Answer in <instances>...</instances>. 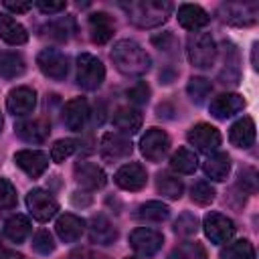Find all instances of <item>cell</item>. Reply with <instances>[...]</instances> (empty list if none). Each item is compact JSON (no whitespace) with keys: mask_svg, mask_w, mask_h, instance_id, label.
Segmentation results:
<instances>
[{"mask_svg":"<svg viewBox=\"0 0 259 259\" xmlns=\"http://www.w3.org/2000/svg\"><path fill=\"white\" fill-rule=\"evenodd\" d=\"M87 117H89V105L83 97H75L71 101L65 103V109H63V121L69 130L73 132H81L87 123Z\"/></svg>","mask_w":259,"mask_h":259,"instance_id":"cell-18","label":"cell"},{"mask_svg":"<svg viewBox=\"0 0 259 259\" xmlns=\"http://www.w3.org/2000/svg\"><path fill=\"white\" fill-rule=\"evenodd\" d=\"M127 97H130L132 103L144 105V103H148V99H150V87H148L146 83H138V85H134V87L127 91Z\"/></svg>","mask_w":259,"mask_h":259,"instance_id":"cell-43","label":"cell"},{"mask_svg":"<svg viewBox=\"0 0 259 259\" xmlns=\"http://www.w3.org/2000/svg\"><path fill=\"white\" fill-rule=\"evenodd\" d=\"M14 162L30 178H38L49 168V156L40 150H20L14 154Z\"/></svg>","mask_w":259,"mask_h":259,"instance_id":"cell-13","label":"cell"},{"mask_svg":"<svg viewBox=\"0 0 259 259\" xmlns=\"http://www.w3.org/2000/svg\"><path fill=\"white\" fill-rule=\"evenodd\" d=\"M0 38L8 45H24L28 40V32L10 14L0 12Z\"/></svg>","mask_w":259,"mask_h":259,"instance_id":"cell-23","label":"cell"},{"mask_svg":"<svg viewBox=\"0 0 259 259\" xmlns=\"http://www.w3.org/2000/svg\"><path fill=\"white\" fill-rule=\"evenodd\" d=\"M214 188L208 184V182H204V180H200V182H196L194 186H192V190H190V198H192V202H196V204H200V206H206V204H210L212 200H214Z\"/></svg>","mask_w":259,"mask_h":259,"instance_id":"cell-38","label":"cell"},{"mask_svg":"<svg viewBox=\"0 0 259 259\" xmlns=\"http://www.w3.org/2000/svg\"><path fill=\"white\" fill-rule=\"evenodd\" d=\"M6 107L12 115H28L36 107V93L30 87H16L6 97Z\"/></svg>","mask_w":259,"mask_h":259,"instance_id":"cell-14","label":"cell"},{"mask_svg":"<svg viewBox=\"0 0 259 259\" xmlns=\"http://www.w3.org/2000/svg\"><path fill=\"white\" fill-rule=\"evenodd\" d=\"M186 91H188V97L192 99V103L200 105V103H204L206 97L210 95L212 85H210V81L204 79V77H192V79L188 81V85H186Z\"/></svg>","mask_w":259,"mask_h":259,"instance_id":"cell-35","label":"cell"},{"mask_svg":"<svg viewBox=\"0 0 259 259\" xmlns=\"http://www.w3.org/2000/svg\"><path fill=\"white\" fill-rule=\"evenodd\" d=\"M111 61H113V65H115V69L119 73L130 75V77H138V75L148 73L150 65H152V59L146 53V49L140 42L130 40V38L117 40L113 45Z\"/></svg>","mask_w":259,"mask_h":259,"instance_id":"cell-1","label":"cell"},{"mask_svg":"<svg viewBox=\"0 0 259 259\" xmlns=\"http://www.w3.org/2000/svg\"><path fill=\"white\" fill-rule=\"evenodd\" d=\"M221 259H255V249L247 239H239L223 249Z\"/></svg>","mask_w":259,"mask_h":259,"instance_id":"cell-34","label":"cell"},{"mask_svg":"<svg viewBox=\"0 0 259 259\" xmlns=\"http://www.w3.org/2000/svg\"><path fill=\"white\" fill-rule=\"evenodd\" d=\"M257 49H259V47H257V42H255V45H253V57H251V59H253V67H255V69H257Z\"/></svg>","mask_w":259,"mask_h":259,"instance_id":"cell-48","label":"cell"},{"mask_svg":"<svg viewBox=\"0 0 259 259\" xmlns=\"http://www.w3.org/2000/svg\"><path fill=\"white\" fill-rule=\"evenodd\" d=\"M245 107V99L239 93H223L210 101V115L217 119H227L235 113H239Z\"/></svg>","mask_w":259,"mask_h":259,"instance_id":"cell-19","label":"cell"},{"mask_svg":"<svg viewBox=\"0 0 259 259\" xmlns=\"http://www.w3.org/2000/svg\"><path fill=\"white\" fill-rule=\"evenodd\" d=\"M2 125H4V119H2V113H0V132H2Z\"/></svg>","mask_w":259,"mask_h":259,"instance_id":"cell-49","label":"cell"},{"mask_svg":"<svg viewBox=\"0 0 259 259\" xmlns=\"http://www.w3.org/2000/svg\"><path fill=\"white\" fill-rule=\"evenodd\" d=\"M111 119L121 134H136L142 127V113L136 107H117Z\"/></svg>","mask_w":259,"mask_h":259,"instance_id":"cell-26","label":"cell"},{"mask_svg":"<svg viewBox=\"0 0 259 259\" xmlns=\"http://www.w3.org/2000/svg\"><path fill=\"white\" fill-rule=\"evenodd\" d=\"M30 235V221L24 214H14L4 223V237L12 243H22Z\"/></svg>","mask_w":259,"mask_h":259,"instance_id":"cell-30","label":"cell"},{"mask_svg":"<svg viewBox=\"0 0 259 259\" xmlns=\"http://www.w3.org/2000/svg\"><path fill=\"white\" fill-rule=\"evenodd\" d=\"M140 150H142V154H144L146 160L160 162L168 154V150H170V138H168V134L164 130L150 127L144 134L142 142H140Z\"/></svg>","mask_w":259,"mask_h":259,"instance_id":"cell-6","label":"cell"},{"mask_svg":"<svg viewBox=\"0 0 259 259\" xmlns=\"http://www.w3.org/2000/svg\"><path fill=\"white\" fill-rule=\"evenodd\" d=\"M229 140L237 148H249L255 142V123L251 117H241L231 125Z\"/></svg>","mask_w":259,"mask_h":259,"instance_id":"cell-27","label":"cell"},{"mask_svg":"<svg viewBox=\"0 0 259 259\" xmlns=\"http://www.w3.org/2000/svg\"><path fill=\"white\" fill-rule=\"evenodd\" d=\"M127 259H132V257H127Z\"/></svg>","mask_w":259,"mask_h":259,"instance_id":"cell-50","label":"cell"},{"mask_svg":"<svg viewBox=\"0 0 259 259\" xmlns=\"http://www.w3.org/2000/svg\"><path fill=\"white\" fill-rule=\"evenodd\" d=\"M241 77V69H239V51L233 42H225L223 45V71L219 73L221 83H229V85H237Z\"/></svg>","mask_w":259,"mask_h":259,"instance_id":"cell-20","label":"cell"},{"mask_svg":"<svg viewBox=\"0 0 259 259\" xmlns=\"http://www.w3.org/2000/svg\"><path fill=\"white\" fill-rule=\"evenodd\" d=\"M225 20L235 26H249L257 20V4H225Z\"/></svg>","mask_w":259,"mask_h":259,"instance_id":"cell-22","label":"cell"},{"mask_svg":"<svg viewBox=\"0 0 259 259\" xmlns=\"http://www.w3.org/2000/svg\"><path fill=\"white\" fill-rule=\"evenodd\" d=\"M198 166V158L188 148H178L170 158V168L178 174H192Z\"/></svg>","mask_w":259,"mask_h":259,"instance_id":"cell-31","label":"cell"},{"mask_svg":"<svg viewBox=\"0 0 259 259\" xmlns=\"http://www.w3.org/2000/svg\"><path fill=\"white\" fill-rule=\"evenodd\" d=\"M156 190H158V194H162L168 200H178L184 192V184H182L180 178H176L172 174H158Z\"/></svg>","mask_w":259,"mask_h":259,"instance_id":"cell-33","label":"cell"},{"mask_svg":"<svg viewBox=\"0 0 259 259\" xmlns=\"http://www.w3.org/2000/svg\"><path fill=\"white\" fill-rule=\"evenodd\" d=\"M188 61L196 69H210L217 61V45L208 32H194L188 36L186 45Z\"/></svg>","mask_w":259,"mask_h":259,"instance_id":"cell-3","label":"cell"},{"mask_svg":"<svg viewBox=\"0 0 259 259\" xmlns=\"http://www.w3.org/2000/svg\"><path fill=\"white\" fill-rule=\"evenodd\" d=\"M162 243H164V237L162 233L154 231V229H146V227H140L136 231H132L130 235V245L132 249L142 255V257H152L156 255L160 249H162Z\"/></svg>","mask_w":259,"mask_h":259,"instance_id":"cell-9","label":"cell"},{"mask_svg":"<svg viewBox=\"0 0 259 259\" xmlns=\"http://www.w3.org/2000/svg\"><path fill=\"white\" fill-rule=\"evenodd\" d=\"M0 259H22V257L14 251H0Z\"/></svg>","mask_w":259,"mask_h":259,"instance_id":"cell-47","label":"cell"},{"mask_svg":"<svg viewBox=\"0 0 259 259\" xmlns=\"http://www.w3.org/2000/svg\"><path fill=\"white\" fill-rule=\"evenodd\" d=\"M170 259H206V253H204L200 243L186 241V243H180L170 253Z\"/></svg>","mask_w":259,"mask_h":259,"instance_id":"cell-36","label":"cell"},{"mask_svg":"<svg viewBox=\"0 0 259 259\" xmlns=\"http://www.w3.org/2000/svg\"><path fill=\"white\" fill-rule=\"evenodd\" d=\"M16 204V188L6 178H0V208H12Z\"/></svg>","mask_w":259,"mask_h":259,"instance_id":"cell-42","label":"cell"},{"mask_svg":"<svg viewBox=\"0 0 259 259\" xmlns=\"http://www.w3.org/2000/svg\"><path fill=\"white\" fill-rule=\"evenodd\" d=\"M16 136L26 142V144H42L49 134H51V123L45 119V117H36V119H26V121H20L16 123L14 127Z\"/></svg>","mask_w":259,"mask_h":259,"instance_id":"cell-15","label":"cell"},{"mask_svg":"<svg viewBox=\"0 0 259 259\" xmlns=\"http://www.w3.org/2000/svg\"><path fill=\"white\" fill-rule=\"evenodd\" d=\"M32 251H36L38 255H51L53 251H55V239H53V235L49 233V231H38V233H34V237H32Z\"/></svg>","mask_w":259,"mask_h":259,"instance_id":"cell-41","label":"cell"},{"mask_svg":"<svg viewBox=\"0 0 259 259\" xmlns=\"http://www.w3.org/2000/svg\"><path fill=\"white\" fill-rule=\"evenodd\" d=\"M103 79H105L103 63L89 53H81L77 57V83H79V87L85 91H95L101 87Z\"/></svg>","mask_w":259,"mask_h":259,"instance_id":"cell-4","label":"cell"},{"mask_svg":"<svg viewBox=\"0 0 259 259\" xmlns=\"http://www.w3.org/2000/svg\"><path fill=\"white\" fill-rule=\"evenodd\" d=\"M26 71V63L16 53H0V77L16 79Z\"/></svg>","mask_w":259,"mask_h":259,"instance_id":"cell-32","label":"cell"},{"mask_svg":"<svg viewBox=\"0 0 259 259\" xmlns=\"http://www.w3.org/2000/svg\"><path fill=\"white\" fill-rule=\"evenodd\" d=\"M121 8L125 10L130 22L140 28L160 26L168 20L172 12V4L162 2V0H134V2L121 4Z\"/></svg>","mask_w":259,"mask_h":259,"instance_id":"cell-2","label":"cell"},{"mask_svg":"<svg viewBox=\"0 0 259 259\" xmlns=\"http://www.w3.org/2000/svg\"><path fill=\"white\" fill-rule=\"evenodd\" d=\"M204 172H206L208 178H212L217 182L227 180V176L231 172V158H229V154L217 152V154L208 156L206 162H204Z\"/></svg>","mask_w":259,"mask_h":259,"instance_id":"cell-29","label":"cell"},{"mask_svg":"<svg viewBox=\"0 0 259 259\" xmlns=\"http://www.w3.org/2000/svg\"><path fill=\"white\" fill-rule=\"evenodd\" d=\"M75 148H77V142L71 140V138L57 140V142L53 144V148H51V160L59 164V162H63L65 158H69V156L75 152Z\"/></svg>","mask_w":259,"mask_h":259,"instance_id":"cell-40","label":"cell"},{"mask_svg":"<svg viewBox=\"0 0 259 259\" xmlns=\"http://www.w3.org/2000/svg\"><path fill=\"white\" fill-rule=\"evenodd\" d=\"M186 138H188V142L196 150H200L204 154H210V152H214L221 146V132L214 125H210V123H196V125H192L188 130Z\"/></svg>","mask_w":259,"mask_h":259,"instance_id":"cell-10","label":"cell"},{"mask_svg":"<svg viewBox=\"0 0 259 259\" xmlns=\"http://www.w3.org/2000/svg\"><path fill=\"white\" fill-rule=\"evenodd\" d=\"M134 217L142 223H162L170 217V208L160 202V200H150V202H144L136 208Z\"/></svg>","mask_w":259,"mask_h":259,"instance_id":"cell-28","label":"cell"},{"mask_svg":"<svg viewBox=\"0 0 259 259\" xmlns=\"http://www.w3.org/2000/svg\"><path fill=\"white\" fill-rule=\"evenodd\" d=\"M36 8L42 14H57V12H63L67 8V4L65 2H55V0H38Z\"/></svg>","mask_w":259,"mask_h":259,"instance_id":"cell-45","label":"cell"},{"mask_svg":"<svg viewBox=\"0 0 259 259\" xmlns=\"http://www.w3.org/2000/svg\"><path fill=\"white\" fill-rule=\"evenodd\" d=\"M26 206H28L32 219H36L38 223L51 221L59 210V204H57L55 196L51 192L42 190V188H32L26 194Z\"/></svg>","mask_w":259,"mask_h":259,"instance_id":"cell-5","label":"cell"},{"mask_svg":"<svg viewBox=\"0 0 259 259\" xmlns=\"http://www.w3.org/2000/svg\"><path fill=\"white\" fill-rule=\"evenodd\" d=\"M89 237L97 245H111L117 239V229L111 225V221L105 214H95L91 219L89 227Z\"/></svg>","mask_w":259,"mask_h":259,"instance_id":"cell-21","label":"cell"},{"mask_svg":"<svg viewBox=\"0 0 259 259\" xmlns=\"http://www.w3.org/2000/svg\"><path fill=\"white\" fill-rule=\"evenodd\" d=\"M132 142L121 136V134H113V132H107L103 134L101 138V144H99V154L103 160L107 162H117V160H123L132 154Z\"/></svg>","mask_w":259,"mask_h":259,"instance_id":"cell-11","label":"cell"},{"mask_svg":"<svg viewBox=\"0 0 259 259\" xmlns=\"http://www.w3.org/2000/svg\"><path fill=\"white\" fill-rule=\"evenodd\" d=\"M87 28H89V36L95 45H105L115 32V22L105 12H93L87 20Z\"/></svg>","mask_w":259,"mask_h":259,"instance_id":"cell-17","label":"cell"},{"mask_svg":"<svg viewBox=\"0 0 259 259\" xmlns=\"http://www.w3.org/2000/svg\"><path fill=\"white\" fill-rule=\"evenodd\" d=\"M4 8H8L10 12H16V14H22V12H28L32 8L30 2H12V0H6L4 2Z\"/></svg>","mask_w":259,"mask_h":259,"instance_id":"cell-46","label":"cell"},{"mask_svg":"<svg viewBox=\"0 0 259 259\" xmlns=\"http://www.w3.org/2000/svg\"><path fill=\"white\" fill-rule=\"evenodd\" d=\"M202 229H204V235L217 245L229 243L235 235V223L229 217L221 214V212H208L204 217Z\"/></svg>","mask_w":259,"mask_h":259,"instance_id":"cell-8","label":"cell"},{"mask_svg":"<svg viewBox=\"0 0 259 259\" xmlns=\"http://www.w3.org/2000/svg\"><path fill=\"white\" fill-rule=\"evenodd\" d=\"M113 180H115V184H117L119 188L136 192V190H142V188L146 186V182H148V172H146V168H144L142 164L130 162V164H123V166L115 172Z\"/></svg>","mask_w":259,"mask_h":259,"instance_id":"cell-12","label":"cell"},{"mask_svg":"<svg viewBox=\"0 0 259 259\" xmlns=\"http://www.w3.org/2000/svg\"><path fill=\"white\" fill-rule=\"evenodd\" d=\"M73 174H75L77 184L87 190H97L107 182L105 172L93 162H77L73 166Z\"/></svg>","mask_w":259,"mask_h":259,"instance_id":"cell-16","label":"cell"},{"mask_svg":"<svg viewBox=\"0 0 259 259\" xmlns=\"http://www.w3.org/2000/svg\"><path fill=\"white\" fill-rule=\"evenodd\" d=\"M55 229H57V235H59L61 241H65V243H75V241L83 235L85 223H83V219H79V217H75V214H63V217L57 219Z\"/></svg>","mask_w":259,"mask_h":259,"instance_id":"cell-25","label":"cell"},{"mask_svg":"<svg viewBox=\"0 0 259 259\" xmlns=\"http://www.w3.org/2000/svg\"><path fill=\"white\" fill-rule=\"evenodd\" d=\"M36 65L42 75L57 79V81L65 79L69 73V59L57 49H42L36 57Z\"/></svg>","mask_w":259,"mask_h":259,"instance_id":"cell-7","label":"cell"},{"mask_svg":"<svg viewBox=\"0 0 259 259\" xmlns=\"http://www.w3.org/2000/svg\"><path fill=\"white\" fill-rule=\"evenodd\" d=\"M73 28H75L73 18H61V20L51 22V24H47V26H45L47 34H49L53 40H61V42H63V40H67V38L71 36Z\"/></svg>","mask_w":259,"mask_h":259,"instance_id":"cell-37","label":"cell"},{"mask_svg":"<svg viewBox=\"0 0 259 259\" xmlns=\"http://www.w3.org/2000/svg\"><path fill=\"white\" fill-rule=\"evenodd\" d=\"M208 20H210V16L206 14V10H202L196 4H182L178 8V22L186 30H198V28L206 26Z\"/></svg>","mask_w":259,"mask_h":259,"instance_id":"cell-24","label":"cell"},{"mask_svg":"<svg viewBox=\"0 0 259 259\" xmlns=\"http://www.w3.org/2000/svg\"><path fill=\"white\" fill-rule=\"evenodd\" d=\"M239 184L243 186V190L247 192H255L257 190V174L253 168H243L239 174Z\"/></svg>","mask_w":259,"mask_h":259,"instance_id":"cell-44","label":"cell"},{"mask_svg":"<svg viewBox=\"0 0 259 259\" xmlns=\"http://www.w3.org/2000/svg\"><path fill=\"white\" fill-rule=\"evenodd\" d=\"M198 231V219L192 212H182L174 223V233L182 237H190Z\"/></svg>","mask_w":259,"mask_h":259,"instance_id":"cell-39","label":"cell"}]
</instances>
